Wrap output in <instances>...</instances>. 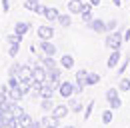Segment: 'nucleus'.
Segmentation results:
<instances>
[{"label": "nucleus", "mask_w": 130, "mask_h": 128, "mask_svg": "<svg viewBox=\"0 0 130 128\" xmlns=\"http://www.w3.org/2000/svg\"><path fill=\"white\" fill-rule=\"evenodd\" d=\"M122 42H124V36L120 34V30H114V32H108V34H106V48L120 50Z\"/></svg>", "instance_id": "nucleus-1"}, {"label": "nucleus", "mask_w": 130, "mask_h": 128, "mask_svg": "<svg viewBox=\"0 0 130 128\" xmlns=\"http://www.w3.org/2000/svg\"><path fill=\"white\" fill-rule=\"evenodd\" d=\"M106 100H108V104H110L112 110H118L122 106V100H120V94H118L116 88H108L106 90Z\"/></svg>", "instance_id": "nucleus-2"}, {"label": "nucleus", "mask_w": 130, "mask_h": 128, "mask_svg": "<svg viewBox=\"0 0 130 128\" xmlns=\"http://www.w3.org/2000/svg\"><path fill=\"white\" fill-rule=\"evenodd\" d=\"M76 92V84L74 82H60V86H58V94L62 96V98H70V96H74Z\"/></svg>", "instance_id": "nucleus-3"}, {"label": "nucleus", "mask_w": 130, "mask_h": 128, "mask_svg": "<svg viewBox=\"0 0 130 128\" xmlns=\"http://www.w3.org/2000/svg\"><path fill=\"white\" fill-rule=\"evenodd\" d=\"M86 78H88V70L82 68V70L76 72V80H74V84H76V92H74V94H80L82 90L88 86V84H86Z\"/></svg>", "instance_id": "nucleus-4"}, {"label": "nucleus", "mask_w": 130, "mask_h": 128, "mask_svg": "<svg viewBox=\"0 0 130 128\" xmlns=\"http://www.w3.org/2000/svg\"><path fill=\"white\" fill-rule=\"evenodd\" d=\"M68 112H70V108H68L66 104H58V106H54V108L50 110V118L58 122V120H62V118H64Z\"/></svg>", "instance_id": "nucleus-5"}, {"label": "nucleus", "mask_w": 130, "mask_h": 128, "mask_svg": "<svg viewBox=\"0 0 130 128\" xmlns=\"http://www.w3.org/2000/svg\"><path fill=\"white\" fill-rule=\"evenodd\" d=\"M32 80H38V82H46L48 80V70L38 64V66H32Z\"/></svg>", "instance_id": "nucleus-6"}, {"label": "nucleus", "mask_w": 130, "mask_h": 128, "mask_svg": "<svg viewBox=\"0 0 130 128\" xmlns=\"http://www.w3.org/2000/svg\"><path fill=\"white\" fill-rule=\"evenodd\" d=\"M38 36H40V40H52L54 28H52L50 24H42V26L38 28Z\"/></svg>", "instance_id": "nucleus-7"}, {"label": "nucleus", "mask_w": 130, "mask_h": 128, "mask_svg": "<svg viewBox=\"0 0 130 128\" xmlns=\"http://www.w3.org/2000/svg\"><path fill=\"white\" fill-rule=\"evenodd\" d=\"M88 26L94 32H98V34H104V32H106V22H104V20H98V18H92V20L88 22Z\"/></svg>", "instance_id": "nucleus-8"}, {"label": "nucleus", "mask_w": 130, "mask_h": 128, "mask_svg": "<svg viewBox=\"0 0 130 128\" xmlns=\"http://www.w3.org/2000/svg\"><path fill=\"white\" fill-rule=\"evenodd\" d=\"M40 50L44 52V56H54V54H56V46H54L50 40H42V42H40Z\"/></svg>", "instance_id": "nucleus-9"}, {"label": "nucleus", "mask_w": 130, "mask_h": 128, "mask_svg": "<svg viewBox=\"0 0 130 128\" xmlns=\"http://www.w3.org/2000/svg\"><path fill=\"white\" fill-rule=\"evenodd\" d=\"M16 120H18V128H28L32 124V116L28 112H22L20 116H16Z\"/></svg>", "instance_id": "nucleus-10"}, {"label": "nucleus", "mask_w": 130, "mask_h": 128, "mask_svg": "<svg viewBox=\"0 0 130 128\" xmlns=\"http://www.w3.org/2000/svg\"><path fill=\"white\" fill-rule=\"evenodd\" d=\"M82 6H84L82 0H70V2H68V12H70V14H80Z\"/></svg>", "instance_id": "nucleus-11"}, {"label": "nucleus", "mask_w": 130, "mask_h": 128, "mask_svg": "<svg viewBox=\"0 0 130 128\" xmlns=\"http://www.w3.org/2000/svg\"><path fill=\"white\" fill-rule=\"evenodd\" d=\"M120 58H122L120 50H112V52H110V56H108V62H106V66H108V68H114V66H118Z\"/></svg>", "instance_id": "nucleus-12"}, {"label": "nucleus", "mask_w": 130, "mask_h": 128, "mask_svg": "<svg viewBox=\"0 0 130 128\" xmlns=\"http://www.w3.org/2000/svg\"><path fill=\"white\" fill-rule=\"evenodd\" d=\"M54 92H56V88H54V86L50 84L48 80H46V82L42 84V90H40V96H42V98H52V96H54Z\"/></svg>", "instance_id": "nucleus-13"}, {"label": "nucleus", "mask_w": 130, "mask_h": 128, "mask_svg": "<svg viewBox=\"0 0 130 128\" xmlns=\"http://www.w3.org/2000/svg\"><path fill=\"white\" fill-rule=\"evenodd\" d=\"M14 114L12 112H0V128H8L10 122H12Z\"/></svg>", "instance_id": "nucleus-14"}, {"label": "nucleus", "mask_w": 130, "mask_h": 128, "mask_svg": "<svg viewBox=\"0 0 130 128\" xmlns=\"http://www.w3.org/2000/svg\"><path fill=\"white\" fill-rule=\"evenodd\" d=\"M28 30H30V24L28 22H16L14 24V34H18V36H24Z\"/></svg>", "instance_id": "nucleus-15"}, {"label": "nucleus", "mask_w": 130, "mask_h": 128, "mask_svg": "<svg viewBox=\"0 0 130 128\" xmlns=\"http://www.w3.org/2000/svg\"><path fill=\"white\" fill-rule=\"evenodd\" d=\"M44 18H46V20H48V22H56V20H58V10H56V8H48V6H46V10H44Z\"/></svg>", "instance_id": "nucleus-16"}, {"label": "nucleus", "mask_w": 130, "mask_h": 128, "mask_svg": "<svg viewBox=\"0 0 130 128\" xmlns=\"http://www.w3.org/2000/svg\"><path fill=\"white\" fill-rule=\"evenodd\" d=\"M74 66V58H72V54H64L62 58H60V68H66V70H70Z\"/></svg>", "instance_id": "nucleus-17"}, {"label": "nucleus", "mask_w": 130, "mask_h": 128, "mask_svg": "<svg viewBox=\"0 0 130 128\" xmlns=\"http://www.w3.org/2000/svg\"><path fill=\"white\" fill-rule=\"evenodd\" d=\"M18 78H20V80H32V66H22Z\"/></svg>", "instance_id": "nucleus-18"}, {"label": "nucleus", "mask_w": 130, "mask_h": 128, "mask_svg": "<svg viewBox=\"0 0 130 128\" xmlns=\"http://www.w3.org/2000/svg\"><path fill=\"white\" fill-rule=\"evenodd\" d=\"M68 100H70V102H68V108H70L72 112H82V102H78V100L72 98V96H70Z\"/></svg>", "instance_id": "nucleus-19"}, {"label": "nucleus", "mask_w": 130, "mask_h": 128, "mask_svg": "<svg viewBox=\"0 0 130 128\" xmlns=\"http://www.w3.org/2000/svg\"><path fill=\"white\" fill-rule=\"evenodd\" d=\"M42 66H44L46 70L56 68V60H54V56H44V58H42Z\"/></svg>", "instance_id": "nucleus-20"}, {"label": "nucleus", "mask_w": 130, "mask_h": 128, "mask_svg": "<svg viewBox=\"0 0 130 128\" xmlns=\"http://www.w3.org/2000/svg\"><path fill=\"white\" fill-rule=\"evenodd\" d=\"M20 70H22V64H18V62H14L10 68H8V76H20Z\"/></svg>", "instance_id": "nucleus-21"}, {"label": "nucleus", "mask_w": 130, "mask_h": 128, "mask_svg": "<svg viewBox=\"0 0 130 128\" xmlns=\"http://www.w3.org/2000/svg\"><path fill=\"white\" fill-rule=\"evenodd\" d=\"M40 106H42L44 112H50L54 108V102H52V98H42V100H40Z\"/></svg>", "instance_id": "nucleus-22"}, {"label": "nucleus", "mask_w": 130, "mask_h": 128, "mask_svg": "<svg viewBox=\"0 0 130 128\" xmlns=\"http://www.w3.org/2000/svg\"><path fill=\"white\" fill-rule=\"evenodd\" d=\"M112 120H114V110L112 108H108V110L102 112V122H104V124H110Z\"/></svg>", "instance_id": "nucleus-23"}, {"label": "nucleus", "mask_w": 130, "mask_h": 128, "mask_svg": "<svg viewBox=\"0 0 130 128\" xmlns=\"http://www.w3.org/2000/svg\"><path fill=\"white\" fill-rule=\"evenodd\" d=\"M100 82V76H98L96 72H88V78H86V84L88 86H94V84H98Z\"/></svg>", "instance_id": "nucleus-24"}, {"label": "nucleus", "mask_w": 130, "mask_h": 128, "mask_svg": "<svg viewBox=\"0 0 130 128\" xmlns=\"http://www.w3.org/2000/svg\"><path fill=\"white\" fill-rule=\"evenodd\" d=\"M118 90L128 92V90H130V78H120V82H118Z\"/></svg>", "instance_id": "nucleus-25"}, {"label": "nucleus", "mask_w": 130, "mask_h": 128, "mask_svg": "<svg viewBox=\"0 0 130 128\" xmlns=\"http://www.w3.org/2000/svg\"><path fill=\"white\" fill-rule=\"evenodd\" d=\"M92 110H94V100H90V102L86 104V108H84V114H82V118H84V120H88V118H90V114H92Z\"/></svg>", "instance_id": "nucleus-26"}, {"label": "nucleus", "mask_w": 130, "mask_h": 128, "mask_svg": "<svg viewBox=\"0 0 130 128\" xmlns=\"http://www.w3.org/2000/svg\"><path fill=\"white\" fill-rule=\"evenodd\" d=\"M58 22H60L62 26H70V24H72V18H70V14H60L58 16Z\"/></svg>", "instance_id": "nucleus-27"}, {"label": "nucleus", "mask_w": 130, "mask_h": 128, "mask_svg": "<svg viewBox=\"0 0 130 128\" xmlns=\"http://www.w3.org/2000/svg\"><path fill=\"white\" fill-rule=\"evenodd\" d=\"M18 52H20V44H10V48H8V56H10V58H16Z\"/></svg>", "instance_id": "nucleus-28"}, {"label": "nucleus", "mask_w": 130, "mask_h": 128, "mask_svg": "<svg viewBox=\"0 0 130 128\" xmlns=\"http://www.w3.org/2000/svg\"><path fill=\"white\" fill-rule=\"evenodd\" d=\"M22 38H24V36H18V34H10V36H8V44H22Z\"/></svg>", "instance_id": "nucleus-29"}, {"label": "nucleus", "mask_w": 130, "mask_h": 128, "mask_svg": "<svg viewBox=\"0 0 130 128\" xmlns=\"http://www.w3.org/2000/svg\"><path fill=\"white\" fill-rule=\"evenodd\" d=\"M128 62H130V58H126V60H124V62L120 64V66H118V74H124V70H126V68H128Z\"/></svg>", "instance_id": "nucleus-30"}, {"label": "nucleus", "mask_w": 130, "mask_h": 128, "mask_svg": "<svg viewBox=\"0 0 130 128\" xmlns=\"http://www.w3.org/2000/svg\"><path fill=\"white\" fill-rule=\"evenodd\" d=\"M38 4V0H26L24 2V8H28V10H34V6Z\"/></svg>", "instance_id": "nucleus-31"}, {"label": "nucleus", "mask_w": 130, "mask_h": 128, "mask_svg": "<svg viewBox=\"0 0 130 128\" xmlns=\"http://www.w3.org/2000/svg\"><path fill=\"white\" fill-rule=\"evenodd\" d=\"M44 10H46V6H44V4H40V2L34 6V12H36V14H44Z\"/></svg>", "instance_id": "nucleus-32"}, {"label": "nucleus", "mask_w": 130, "mask_h": 128, "mask_svg": "<svg viewBox=\"0 0 130 128\" xmlns=\"http://www.w3.org/2000/svg\"><path fill=\"white\" fill-rule=\"evenodd\" d=\"M114 28H116V20H108L106 22V32H114Z\"/></svg>", "instance_id": "nucleus-33"}, {"label": "nucleus", "mask_w": 130, "mask_h": 128, "mask_svg": "<svg viewBox=\"0 0 130 128\" xmlns=\"http://www.w3.org/2000/svg\"><path fill=\"white\" fill-rule=\"evenodd\" d=\"M2 8H4V12H8L10 10V2L8 0H2Z\"/></svg>", "instance_id": "nucleus-34"}, {"label": "nucleus", "mask_w": 130, "mask_h": 128, "mask_svg": "<svg viewBox=\"0 0 130 128\" xmlns=\"http://www.w3.org/2000/svg\"><path fill=\"white\" fill-rule=\"evenodd\" d=\"M90 4H92V6H98V4H100V0H90Z\"/></svg>", "instance_id": "nucleus-35"}, {"label": "nucleus", "mask_w": 130, "mask_h": 128, "mask_svg": "<svg viewBox=\"0 0 130 128\" xmlns=\"http://www.w3.org/2000/svg\"><path fill=\"white\" fill-rule=\"evenodd\" d=\"M124 40H130V30H126V34H124Z\"/></svg>", "instance_id": "nucleus-36"}, {"label": "nucleus", "mask_w": 130, "mask_h": 128, "mask_svg": "<svg viewBox=\"0 0 130 128\" xmlns=\"http://www.w3.org/2000/svg\"><path fill=\"white\" fill-rule=\"evenodd\" d=\"M46 128H56V120H52V124H48Z\"/></svg>", "instance_id": "nucleus-37"}, {"label": "nucleus", "mask_w": 130, "mask_h": 128, "mask_svg": "<svg viewBox=\"0 0 130 128\" xmlns=\"http://www.w3.org/2000/svg\"><path fill=\"white\" fill-rule=\"evenodd\" d=\"M114 2V6H120V4H122V0H112Z\"/></svg>", "instance_id": "nucleus-38"}, {"label": "nucleus", "mask_w": 130, "mask_h": 128, "mask_svg": "<svg viewBox=\"0 0 130 128\" xmlns=\"http://www.w3.org/2000/svg\"><path fill=\"white\" fill-rule=\"evenodd\" d=\"M62 128H74V126H62Z\"/></svg>", "instance_id": "nucleus-39"}]
</instances>
